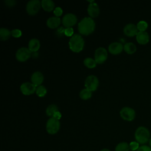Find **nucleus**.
Instances as JSON below:
<instances>
[{
	"instance_id": "obj_19",
	"label": "nucleus",
	"mask_w": 151,
	"mask_h": 151,
	"mask_svg": "<svg viewBox=\"0 0 151 151\" xmlns=\"http://www.w3.org/2000/svg\"><path fill=\"white\" fill-rule=\"evenodd\" d=\"M41 6L44 11L50 12L55 9V4L51 0H42L41 1Z\"/></svg>"
},
{
	"instance_id": "obj_23",
	"label": "nucleus",
	"mask_w": 151,
	"mask_h": 151,
	"mask_svg": "<svg viewBox=\"0 0 151 151\" xmlns=\"http://www.w3.org/2000/svg\"><path fill=\"white\" fill-rule=\"evenodd\" d=\"M80 97L83 100H88L91 97L92 91L85 88L82 89L79 94Z\"/></svg>"
},
{
	"instance_id": "obj_25",
	"label": "nucleus",
	"mask_w": 151,
	"mask_h": 151,
	"mask_svg": "<svg viewBox=\"0 0 151 151\" xmlns=\"http://www.w3.org/2000/svg\"><path fill=\"white\" fill-rule=\"evenodd\" d=\"M129 145L127 142H122L118 143L115 147V151H129Z\"/></svg>"
},
{
	"instance_id": "obj_26",
	"label": "nucleus",
	"mask_w": 151,
	"mask_h": 151,
	"mask_svg": "<svg viewBox=\"0 0 151 151\" xmlns=\"http://www.w3.org/2000/svg\"><path fill=\"white\" fill-rule=\"evenodd\" d=\"M47 88L42 85H40L36 88L35 93L37 95L40 97H42L45 96V95L47 94Z\"/></svg>"
},
{
	"instance_id": "obj_12",
	"label": "nucleus",
	"mask_w": 151,
	"mask_h": 151,
	"mask_svg": "<svg viewBox=\"0 0 151 151\" xmlns=\"http://www.w3.org/2000/svg\"><path fill=\"white\" fill-rule=\"evenodd\" d=\"M139 30L137 26L132 23H129L126 24L123 28L124 34L127 37H134L136 36L138 33Z\"/></svg>"
},
{
	"instance_id": "obj_14",
	"label": "nucleus",
	"mask_w": 151,
	"mask_h": 151,
	"mask_svg": "<svg viewBox=\"0 0 151 151\" xmlns=\"http://www.w3.org/2000/svg\"><path fill=\"white\" fill-rule=\"evenodd\" d=\"M87 12L91 18H96L100 14L99 5L95 2L90 3L87 7Z\"/></svg>"
},
{
	"instance_id": "obj_35",
	"label": "nucleus",
	"mask_w": 151,
	"mask_h": 151,
	"mask_svg": "<svg viewBox=\"0 0 151 151\" xmlns=\"http://www.w3.org/2000/svg\"><path fill=\"white\" fill-rule=\"evenodd\" d=\"M100 151H110V150L107 148H104V149H102Z\"/></svg>"
},
{
	"instance_id": "obj_24",
	"label": "nucleus",
	"mask_w": 151,
	"mask_h": 151,
	"mask_svg": "<svg viewBox=\"0 0 151 151\" xmlns=\"http://www.w3.org/2000/svg\"><path fill=\"white\" fill-rule=\"evenodd\" d=\"M83 63L84 65L88 68H93L96 67L97 64V63L95 61V60L90 57L86 58L83 61Z\"/></svg>"
},
{
	"instance_id": "obj_18",
	"label": "nucleus",
	"mask_w": 151,
	"mask_h": 151,
	"mask_svg": "<svg viewBox=\"0 0 151 151\" xmlns=\"http://www.w3.org/2000/svg\"><path fill=\"white\" fill-rule=\"evenodd\" d=\"M40 47V41L37 38H32L28 42V48L31 52L37 51Z\"/></svg>"
},
{
	"instance_id": "obj_28",
	"label": "nucleus",
	"mask_w": 151,
	"mask_h": 151,
	"mask_svg": "<svg viewBox=\"0 0 151 151\" xmlns=\"http://www.w3.org/2000/svg\"><path fill=\"white\" fill-rule=\"evenodd\" d=\"M129 145L130 150L132 151H136L140 147L139 143L136 141L131 142Z\"/></svg>"
},
{
	"instance_id": "obj_8",
	"label": "nucleus",
	"mask_w": 151,
	"mask_h": 151,
	"mask_svg": "<svg viewBox=\"0 0 151 151\" xmlns=\"http://www.w3.org/2000/svg\"><path fill=\"white\" fill-rule=\"evenodd\" d=\"M99 81L98 78L94 75H90L86 78L84 85L86 88L93 91L97 90L99 86Z\"/></svg>"
},
{
	"instance_id": "obj_13",
	"label": "nucleus",
	"mask_w": 151,
	"mask_h": 151,
	"mask_svg": "<svg viewBox=\"0 0 151 151\" xmlns=\"http://www.w3.org/2000/svg\"><path fill=\"white\" fill-rule=\"evenodd\" d=\"M124 48V45L119 42H111L108 47L109 51L114 55H117L122 52Z\"/></svg>"
},
{
	"instance_id": "obj_9",
	"label": "nucleus",
	"mask_w": 151,
	"mask_h": 151,
	"mask_svg": "<svg viewBox=\"0 0 151 151\" xmlns=\"http://www.w3.org/2000/svg\"><path fill=\"white\" fill-rule=\"evenodd\" d=\"M108 54L107 50L103 47L97 48L94 52V60L97 64H102L107 59Z\"/></svg>"
},
{
	"instance_id": "obj_15",
	"label": "nucleus",
	"mask_w": 151,
	"mask_h": 151,
	"mask_svg": "<svg viewBox=\"0 0 151 151\" xmlns=\"http://www.w3.org/2000/svg\"><path fill=\"white\" fill-rule=\"evenodd\" d=\"M31 80L32 84H34L36 87H38L44 81V76L40 71H35L31 75Z\"/></svg>"
},
{
	"instance_id": "obj_5",
	"label": "nucleus",
	"mask_w": 151,
	"mask_h": 151,
	"mask_svg": "<svg viewBox=\"0 0 151 151\" xmlns=\"http://www.w3.org/2000/svg\"><path fill=\"white\" fill-rule=\"evenodd\" d=\"M41 6V2L39 0H31L27 4V12L30 15H34L40 11Z\"/></svg>"
},
{
	"instance_id": "obj_27",
	"label": "nucleus",
	"mask_w": 151,
	"mask_h": 151,
	"mask_svg": "<svg viewBox=\"0 0 151 151\" xmlns=\"http://www.w3.org/2000/svg\"><path fill=\"white\" fill-rule=\"evenodd\" d=\"M139 31H146L148 28V24L145 21H140L136 25Z\"/></svg>"
},
{
	"instance_id": "obj_22",
	"label": "nucleus",
	"mask_w": 151,
	"mask_h": 151,
	"mask_svg": "<svg viewBox=\"0 0 151 151\" xmlns=\"http://www.w3.org/2000/svg\"><path fill=\"white\" fill-rule=\"evenodd\" d=\"M57 111H58V107L55 104H52L49 105L47 107L46 110H45V113H46L47 116H48L50 117H53L55 113Z\"/></svg>"
},
{
	"instance_id": "obj_29",
	"label": "nucleus",
	"mask_w": 151,
	"mask_h": 151,
	"mask_svg": "<svg viewBox=\"0 0 151 151\" xmlns=\"http://www.w3.org/2000/svg\"><path fill=\"white\" fill-rule=\"evenodd\" d=\"M11 35L15 38H19L22 35V32L19 29H14L11 31Z\"/></svg>"
},
{
	"instance_id": "obj_1",
	"label": "nucleus",
	"mask_w": 151,
	"mask_h": 151,
	"mask_svg": "<svg viewBox=\"0 0 151 151\" xmlns=\"http://www.w3.org/2000/svg\"><path fill=\"white\" fill-rule=\"evenodd\" d=\"M95 28V22L91 17H84L78 24V32L84 35H88L93 33Z\"/></svg>"
},
{
	"instance_id": "obj_30",
	"label": "nucleus",
	"mask_w": 151,
	"mask_h": 151,
	"mask_svg": "<svg viewBox=\"0 0 151 151\" xmlns=\"http://www.w3.org/2000/svg\"><path fill=\"white\" fill-rule=\"evenodd\" d=\"M74 30L71 27L69 28H65V31H64V34L67 36V37H72L74 34Z\"/></svg>"
},
{
	"instance_id": "obj_31",
	"label": "nucleus",
	"mask_w": 151,
	"mask_h": 151,
	"mask_svg": "<svg viewBox=\"0 0 151 151\" xmlns=\"http://www.w3.org/2000/svg\"><path fill=\"white\" fill-rule=\"evenodd\" d=\"M53 12H54V14L55 15V17H59L63 14V9H62L61 8H60L59 6H57V7L55 8V9H54Z\"/></svg>"
},
{
	"instance_id": "obj_3",
	"label": "nucleus",
	"mask_w": 151,
	"mask_h": 151,
	"mask_svg": "<svg viewBox=\"0 0 151 151\" xmlns=\"http://www.w3.org/2000/svg\"><path fill=\"white\" fill-rule=\"evenodd\" d=\"M134 138L139 144L145 145L147 143L150 138L149 129L144 126L138 127L134 132Z\"/></svg>"
},
{
	"instance_id": "obj_16",
	"label": "nucleus",
	"mask_w": 151,
	"mask_h": 151,
	"mask_svg": "<svg viewBox=\"0 0 151 151\" xmlns=\"http://www.w3.org/2000/svg\"><path fill=\"white\" fill-rule=\"evenodd\" d=\"M137 42L142 45H145L149 42V35L146 31H139L136 35Z\"/></svg>"
},
{
	"instance_id": "obj_4",
	"label": "nucleus",
	"mask_w": 151,
	"mask_h": 151,
	"mask_svg": "<svg viewBox=\"0 0 151 151\" xmlns=\"http://www.w3.org/2000/svg\"><path fill=\"white\" fill-rule=\"evenodd\" d=\"M46 131L50 134H55L60 130V120L52 117L48 119L46 123Z\"/></svg>"
},
{
	"instance_id": "obj_36",
	"label": "nucleus",
	"mask_w": 151,
	"mask_h": 151,
	"mask_svg": "<svg viewBox=\"0 0 151 151\" xmlns=\"http://www.w3.org/2000/svg\"><path fill=\"white\" fill-rule=\"evenodd\" d=\"M149 146L150 147V148H151V137L150 138V139H149Z\"/></svg>"
},
{
	"instance_id": "obj_6",
	"label": "nucleus",
	"mask_w": 151,
	"mask_h": 151,
	"mask_svg": "<svg viewBox=\"0 0 151 151\" xmlns=\"http://www.w3.org/2000/svg\"><path fill=\"white\" fill-rule=\"evenodd\" d=\"M120 115L123 120L130 122L134 119L136 112L133 109L130 107H124L120 110Z\"/></svg>"
},
{
	"instance_id": "obj_20",
	"label": "nucleus",
	"mask_w": 151,
	"mask_h": 151,
	"mask_svg": "<svg viewBox=\"0 0 151 151\" xmlns=\"http://www.w3.org/2000/svg\"><path fill=\"white\" fill-rule=\"evenodd\" d=\"M123 50H124V51L129 54H134L136 51V45L131 42H129L126 43L124 45V48Z\"/></svg>"
},
{
	"instance_id": "obj_33",
	"label": "nucleus",
	"mask_w": 151,
	"mask_h": 151,
	"mask_svg": "<svg viewBox=\"0 0 151 151\" xmlns=\"http://www.w3.org/2000/svg\"><path fill=\"white\" fill-rule=\"evenodd\" d=\"M5 3L8 7H12L15 5L16 1L14 0H6L5 1Z\"/></svg>"
},
{
	"instance_id": "obj_17",
	"label": "nucleus",
	"mask_w": 151,
	"mask_h": 151,
	"mask_svg": "<svg viewBox=\"0 0 151 151\" xmlns=\"http://www.w3.org/2000/svg\"><path fill=\"white\" fill-rule=\"evenodd\" d=\"M61 24V19L57 17H50L47 21V25L52 29L57 28Z\"/></svg>"
},
{
	"instance_id": "obj_21",
	"label": "nucleus",
	"mask_w": 151,
	"mask_h": 151,
	"mask_svg": "<svg viewBox=\"0 0 151 151\" xmlns=\"http://www.w3.org/2000/svg\"><path fill=\"white\" fill-rule=\"evenodd\" d=\"M11 35V31L6 28H1L0 29V39L2 41L8 40Z\"/></svg>"
},
{
	"instance_id": "obj_2",
	"label": "nucleus",
	"mask_w": 151,
	"mask_h": 151,
	"mask_svg": "<svg viewBox=\"0 0 151 151\" xmlns=\"http://www.w3.org/2000/svg\"><path fill=\"white\" fill-rule=\"evenodd\" d=\"M70 49L74 52H79L83 50L84 46V40L82 36L79 34H74L70 39Z\"/></svg>"
},
{
	"instance_id": "obj_11",
	"label": "nucleus",
	"mask_w": 151,
	"mask_h": 151,
	"mask_svg": "<svg viewBox=\"0 0 151 151\" xmlns=\"http://www.w3.org/2000/svg\"><path fill=\"white\" fill-rule=\"evenodd\" d=\"M37 87L30 82H25L20 86V90L21 93L26 96L31 95L36 91Z\"/></svg>"
},
{
	"instance_id": "obj_34",
	"label": "nucleus",
	"mask_w": 151,
	"mask_h": 151,
	"mask_svg": "<svg viewBox=\"0 0 151 151\" xmlns=\"http://www.w3.org/2000/svg\"><path fill=\"white\" fill-rule=\"evenodd\" d=\"M53 117H54V118H55V119H58V120H60V119L61 117V113L60 111L58 110V111H56V112L55 113V114H54V116H53Z\"/></svg>"
},
{
	"instance_id": "obj_10",
	"label": "nucleus",
	"mask_w": 151,
	"mask_h": 151,
	"mask_svg": "<svg viewBox=\"0 0 151 151\" xmlns=\"http://www.w3.org/2000/svg\"><path fill=\"white\" fill-rule=\"evenodd\" d=\"M77 21V18L74 14L68 13L62 18V24L65 28L71 27L74 25Z\"/></svg>"
},
{
	"instance_id": "obj_7",
	"label": "nucleus",
	"mask_w": 151,
	"mask_h": 151,
	"mask_svg": "<svg viewBox=\"0 0 151 151\" xmlns=\"http://www.w3.org/2000/svg\"><path fill=\"white\" fill-rule=\"evenodd\" d=\"M31 51L27 47H21L16 52L15 57L18 61L24 62L28 60L31 55Z\"/></svg>"
},
{
	"instance_id": "obj_32",
	"label": "nucleus",
	"mask_w": 151,
	"mask_h": 151,
	"mask_svg": "<svg viewBox=\"0 0 151 151\" xmlns=\"http://www.w3.org/2000/svg\"><path fill=\"white\" fill-rule=\"evenodd\" d=\"M136 151H151V148L148 145H142V146H140Z\"/></svg>"
}]
</instances>
